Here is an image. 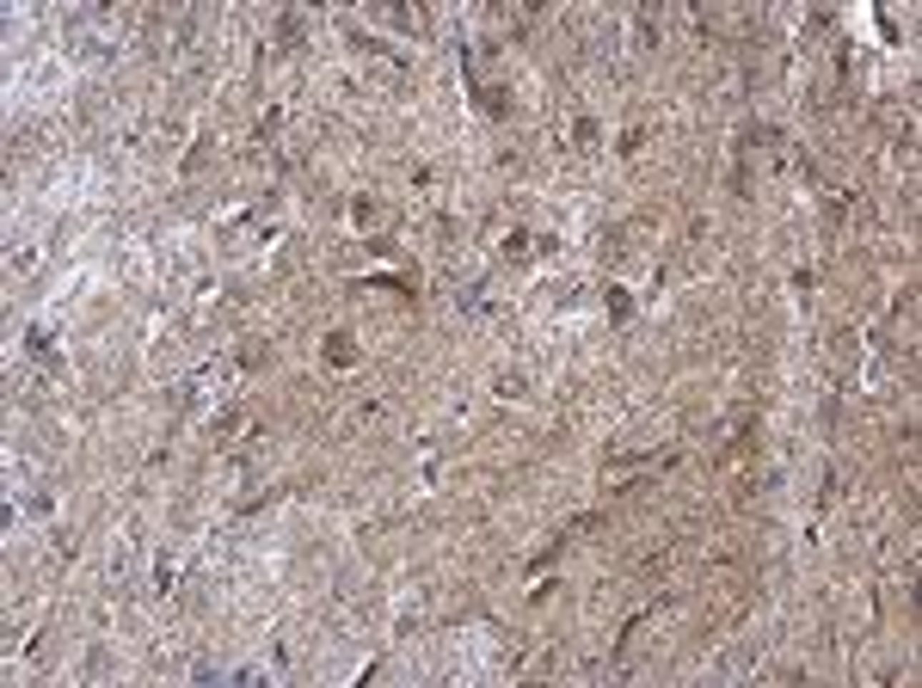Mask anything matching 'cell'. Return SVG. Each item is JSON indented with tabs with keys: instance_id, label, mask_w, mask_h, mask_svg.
I'll return each instance as SVG.
<instances>
[{
	"instance_id": "6da1fadb",
	"label": "cell",
	"mask_w": 922,
	"mask_h": 688,
	"mask_svg": "<svg viewBox=\"0 0 922 688\" xmlns=\"http://www.w3.org/2000/svg\"><path fill=\"white\" fill-rule=\"evenodd\" d=\"M326 357H332V363H351V338L332 332V338H326Z\"/></svg>"
}]
</instances>
